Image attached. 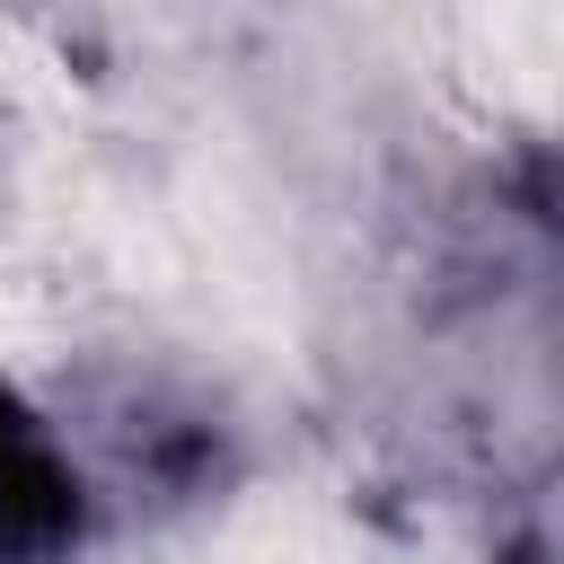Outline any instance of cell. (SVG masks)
I'll list each match as a JSON object with an SVG mask.
<instances>
[{
	"mask_svg": "<svg viewBox=\"0 0 564 564\" xmlns=\"http://www.w3.org/2000/svg\"><path fill=\"white\" fill-rule=\"evenodd\" d=\"M97 476L53 405L0 370V564H79L97 538Z\"/></svg>",
	"mask_w": 564,
	"mask_h": 564,
	"instance_id": "1",
	"label": "cell"
}]
</instances>
